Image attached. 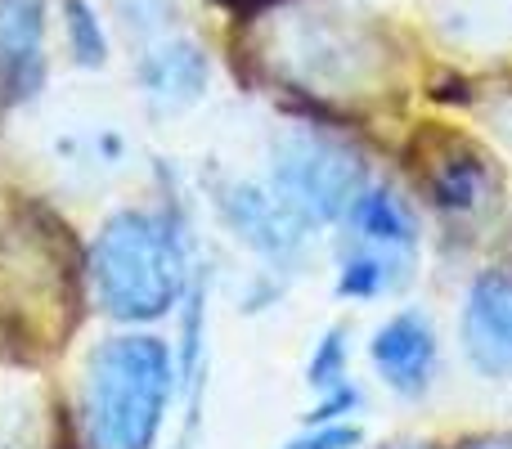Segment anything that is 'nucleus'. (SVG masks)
<instances>
[{
  "instance_id": "obj_1",
  "label": "nucleus",
  "mask_w": 512,
  "mask_h": 449,
  "mask_svg": "<svg viewBox=\"0 0 512 449\" xmlns=\"http://www.w3.org/2000/svg\"><path fill=\"white\" fill-rule=\"evenodd\" d=\"M167 400V355L149 337L95 351L86 378V414L95 449H144Z\"/></svg>"
},
{
  "instance_id": "obj_2",
  "label": "nucleus",
  "mask_w": 512,
  "mask_h": 449,
  "mask_svg": "<svg viewBox=\"0 0 512 449\" xmlns=\"http://www.w3.org/2000/svg\"><path fill=\"white\" fill-rule=\"evenodd\" d=\"M95 283L113 315L149 319L162 315L176 292V261L144 216H122L95 247Z\"/></svg>"
},
{
  "instance_id": "obj_3",
  "label": "nucleus",
  "mask_w": 512,
  "mask_h": 449,
  "mask_svg": "<svg viewBox=\"0 0 512 449\" xmlns=\"http://www.w3.org/2000/svg\"><path fill=\"white\" fill-rule=\"evenodd\" d=\"M41 0H0V99L23 104L41 90Z\"/></svg>"
},
{
  "instance_id": "obj_4",
  "label": "nucleus",
  "mask_w": 512,
  "mask_h": 449,
  "mask_svg": "<svg viewBox=\"0 0 512 449\" xmlns=\"http://www.w3.org/2000/svg\"><path fill=\"white\" fill-rule=\"evenodd\" d=\"M378 364L387 369V378L405 391L423 387V364L432 355V342H427V328H418L414 319H400V324L382 328L378 346H373Z\"/></svg>"
},
{
  "instance_id": "obj_5",
  "label": "nucleus",
  "mask_w": 512,
  "mask_h": 449,
  "mask_svg": "<svg viewBox=\"0 0 512 449\" xmlns=\"http://www.w3.org/2000/svg\"><path fill=\"white\" fill-rule=\"evenodd\" d=\"M144 86L158 99H189L203 86V59L189 45H171V50H158L149 63H144Z\"/></svg>"
},
{
  "instance_id": "obj_6",
  "label": "nucleus",
  "mask_w": 512,
  "mask_h": 449,
  "mask_svg": "<svg viewBox=\"0 0 512 449\" xmlns=\"http://www.w3.org/2000/svg\"><path fill=\"white\" fill-rule=\"evenodd\" d=\"M63 9H68V32H72L77 63H86V68H99V63L108 59V41H104V32H99V18L90 14L86 0H63Z\"/></svg>"
},
{
  "instance_id": "obj_7",
  "label": "nucleus",
  "mask_w": 512,
  "mask_h": 449,
  "mask_svg": "<svg viewBox=\"0 0 512 449\" xmlns=\"http://www.w3.org/2000/svg\"><path fill=\"white\" fill-rule=\"evenodd\" d=\"M342 360H346L342 333H328L324 342H319L315 360H310V382H315V387H337V378H342Z\"/></svg>"
},
{
  "instance_id": "obj_8",
  "label": "nucleus",
  "mask_w": 512,
  "mask_h": 449,
  "mask_svg": "<svg viewBox=\"0 0 512 449\" xmlns=\"http://www.w3.org/2000/svg\"><path fill=\"white\" fill-rule=\"evenodd\" d=\"M117 9H122V14L131 18L135 27H144V23H162V14H171L167 0H117Z\"/></svg>"
},
{
  "instance_id": "obj_9",
  "label": "nucleus",
  "mask_w": 512,
  "mask_h": 449,
  "mask_svg": "<svg viewBox=\"0 0 512 449\" xmlns=\"http://www.w3.org/2000/svg\"><path fill=\"white\" fill-rule=\"evenodd\" d=\"M355 441H360V432H351V427H333V432H315L310 441H297L288 449H346Z\"/></svg>"
}]
</instances>
